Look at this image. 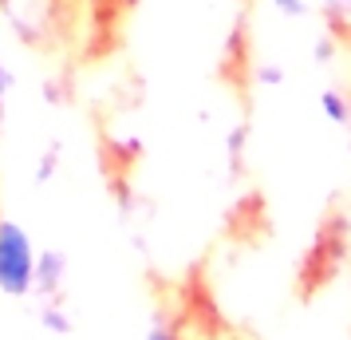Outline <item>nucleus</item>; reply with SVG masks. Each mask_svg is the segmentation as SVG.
<instances>
[{"mask_svg":"<svg viewBox=\"0 0 351 340\" xmlns=\"http://www.w3.org/2000/svg\"><path fill=\"white\" fill-rule=\"evenodd\" d=\"M40 258H44V249L32 242V234L12 218H0V297H8V301L32 297L36 277H40Z\"/></svg>","mask_w":351,"mask_h":340,"instance_id":"1","label":"nucleus"},{"mask_svg":"<svg viewBox=\"0 0 351 340\" xmlns=\"http://www.w3.org/2000/svg\"><path fill=\"white\" fill-rule=\"evenodd\" d=\"M143 340H186V337H182V328L174 321H154L143 332Z\"/></svg>","mask_w":351,"mask_h":340,"instance_id":"2","label":"nucleus"}]
</instances>
